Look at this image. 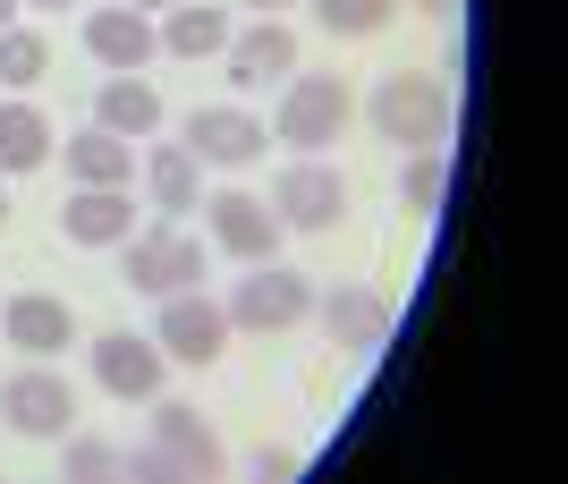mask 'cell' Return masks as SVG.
<instances>
[{"instance_id":"484cf974","label":"cell","mask_w":568,"mask_h":484,"mask_svg":"<svg viewBox=\"0 0 568 484\" xmlns=\"http://www.w3.org/2000/svg\"><path fill=\"white\" fill-rule=\"evenodd\" d=\"M407 9H425V18H450L458 0H407Z\"/></svg>"},{"instance_id":"ffe728a7","label":"cell","mask_w":568,"mask_h":484,"mask_svg":"<svg viewBox=\"0 0 568 484\" xmlns=\"http://www.w3.org/2000/svg\"><path fill=\"white\" fill-rule=\"evenodd\" d=\"M153 34H162V51H179V60H204V51L230 43V9H179V0H170Z\"/></svg>"},{"instance_id":"4316f807","label":"cell","mask_w":568,"mask_h":484,"mask_svg":"<svg viewBox=\"0 0 568 484\" xmlns=\"http://www.w3.org/2000/svg\"><path fill=\"white\" fill-rule=\"evenodd\" d=\"M119 9H144V18H153V9H170V0H119Z\"/></svg>"},{"instance_id":"6da1fadb","label":"cell","mask_w":568,"mask_h":484,"mask_svg":"<svg viewBox=\"0 0 568 484\" xmlns=\"http://www.w3.org/2000/svg\"><path fill=\"white\" fill-rule=\"evenodd\" d=\"M119 467L136 484H213L221 467H230V451H221V434L187 400H162V409H153V442H144V451H119Z\"/></svg>"},{"instance_id":"8fae6325","label":"cell","mask_w":568,"mask_h":484,"mask_svg":"<svg viewBox=\"0 0 568 484\" xmlns=\"http://www.w3.org/2000/svg\"><path fill=\"white\" fill-rule=\"evenodd\" d=\"M85 51H94L111 77H136L144 60L162 51V34H153L144 9H94V18H85Z\"/></svg>"},{"instance_id":"8992f818","label":"cell","mask_w":568,"mask_h":484,"mask_svg":"<svg viewBox=\"0 0 568 484\" xmlns=\"http://www.w3.org/2000/svg\"><path fill=\"white\" fill-rule=\"evenodd\" d=\"M348 111H356L348 77H288L281 120H272V128H281V145H306V153H323V145H339Z\"/></svg>"},{"instance_id":"e0dca14e","label":"cell","mask_w":568,"mask_h":484,"mask_svg":"<svg viewBox=\"0 0 568 484\" xmlns=\"http://www.w3.org/2000/svg\"><path fill=\"white\" fill-rule=\"evenodd\" d=\"M60 162H69L77 188H128L136 153H128V137H111V128H85V137H69V145H60Z\"/></svg>"},{"instance_id":"3957f363","label":"cell","mask_w":568,"mask_h":484,"mask_svg":"<svg viewBox=\"0 0 568 484\" xmlns=\"http://www.w3.org/2000/svg\"><path fill=\"white\" fill-rule=\"evenodd\" d=\"M128 246V290L144 298H179V290H204V239H187L179 221H153V230H136V239H119Z\"/></svg>"},{"instance_id":"7402d4cb","label":"cell","mask_w":568,"mask_h":484,"mask_svg":"<svg viewBox=\"0 0 568 484\" xmlns=\"http://www.w3.org/2000/svg\"><path fill=\"white\" fill-rule=\"evenodd\" d=\"M314 18H323V34L365 43V34H382V26L399 18V0H314Z\"/></svg>"},{"instance_id":"cb8c5ba5","label":"cell","mask_w":568,"mask_h":484,"mask_svg":"<svg viewBox=\"0 0 568 484\" xmlns=\"http://www.w3.org/2000/svg\"><path fill=\"white\" fill-rule=\"evenodd\" d=\"M399 188H407V213H442V204H450V162H442V153H416Z\"/></svg>"},{"instance_id":"ac0fdd59","label":"cell","mask_w":568,"mask_h":484,"mask_svg":"<svg viewBox=\"0 0 568 484\" xmlns=\"http://www.w3.org/2000/svg\"><path fill=\"white\" fill-rule=\"evenodd\" d=\"M94 128H111V137H153V128H162V94H153L144 77H111L94 94Z\"/></svg>"},{"instance_id":"52a82bcc","label":"cell","mask_w":568,"mask_h":484,"mask_svg":"<svg viewBox=\"0 0 568 484\" xmlns=\"http://www.w3.org/2000/svg\"><path fill=\"white\" fill-rule=\"evenodd\" d=\"M153 349H162V357H179V365H213L221 349H230V306H221V298H204V290L162 298Z\"/></svg>"},{"instance_id":"f546056e","label":"cell","mask_w":568,"mask_h":484,"mask_svg":"<svg viewBox=\"0 0 568 484\" xmlns=\"http://www.w3.org/2000/svg\"><path fill=\"white\" fill-rule=\"evenodd\" d=\"M9 18H18V0H0V26H9Z\"/></svg>"},{"instance_id":"d6986e66","label":"cell","mask_w":568,"mask_h":484,"mask_svg":"<svg viewBox=\"0 0 568 484\" xmlns=\"http://www.w3.org/2000/svg\"><path fill=\"white\" fill-rule=\"evenodd\" d=\"M51 162V120L34 102H0V170H43Z\"/></svg>"},{"instance_id":"5bb4252c","label":"cell","mask_w":568,"mask_h":484,"mask_svg":"<svg viewBox=\"0 0 568 484\" xmlns=\"http://www.w3.org/2000/svg\"><path fill=\"white\" fill-rule=\"evenodd\" d=\"M230 85H263V77H297V34L281 18H255L246 34H230Z\"/></svg>"},{"instance_id":"4dcf8cb0","label":"cell","mask_w":568,"mask_h":484,"mask_svg":"<svg viewBox=\"0 0 568 484\" xmlns=\"http://www.w3.org/2000/svg\"><path fill=\"white\" fill-rule=\"evenodd\" d=\"M0 221H9V195H0Z\"/></svg>"},{"instance_id":"4fadbf2b","label":"cell","mask_w":568,"mask_h":484,"mask_svg":"<svg viewBox=\"0 0 568 484\" xmlns=\"http://www.w3.org/2000/svg\"><path fill=\"white\" fill-rule=\"evenodd\" d=\"M0 332H9V349H26V357H60L77 340V315H69V298H43V290H26L0 306Z\"/></svg>"},{"instance_id":"2e32d148","label":"cell","mask_w":568,"mask_h":484,"mask_svg":"<svg viewBox=\"0 0 568 484\" xmlns=\"http://www.w3.org/2000/svg\"><path fill=\"white\" fill-rule=\"evenodd\" d=\"M314 315H323L332 349H382L390 340V306L374 290H332V298H314Z\"/></svg>"},{"instance_id":"7a4b0ae2","label":"cell","mask_w":568,"mask_h":484,"mask_svg":"<svg viewBox=\"0 0 568 484\" xmlns=\"http://www.w3.org/2000/svg\"><path fill=\"white\" fill-rule=\"evenodd\" d=\"M365 120H374V137H382V145H416V153H433L442 137H450L458 102H450V85H442V77L399 69V77H382V85H374Z\"/></svg>"},{"instance_id":"9a60e30c","label":"cell","mask_w":568,"mask_h":484,"mask_svg":"<svg viewBox=\"0 0 568 484\" xmlns=\"http://www.w3.org/2000/svg\"><path fill=\"white\" fill-rule=\"evenodd\" d=\"M128 188H77L69 204H60V239L69 246H119L128 239Z\"/></svg>"},{"instance_id":"83f0119b","label":"cell","mask_w":568,"mask_h":484,"mask_svg":"<svg viewBox=\"0 0 568 484\" xmlns=\"http://www.w3.org/2000/svg\"><path fill=\"white\" fill-rule=\"evenodd\" d=\"M26 9H77V0H26Z\"/></svg>"},{"instance_id":"30bf717a","label":"cell","mask_w":568,"mask_h":484,"mask_svg":"<svg viewBox=\"0 0 568 484\" xmlns=\"http://www.w3.org/2000/svg\"><path fill=\"white\" fill-rule=\"evenodd\" d=\"M94 383L111 391V400H153L162 391V349L136 332H102L94 340Z\"/></svg>"},{"instance_id":"7c38bea8","label":"cell","mask_w":568,"mask_h":484,"mask_svg":"<svg viewBox=\"0 0 568 484\" xmlns=\"http://www.w3.org/2000/svg\"><path fill=\"white\" fill-rule=\"evenodd\" d=\"M187 153H195V162H221V170L255 162V153H263V120H255V111H230V102L187 111Z\"/></svg>"},{"instance_id":"ba28073f","label":"cell","mask_w":568,"mask_h":484,"mask_svg":"<svg viewBox=\"0 0 568 484\" xmlns=\"http://www.w3.org/2000/svg\"><path fill=\"white\" fill-rule=\"evenodd\" d=\"M272 213H281V230H332V221L348 213V179L306 153V162H288L281 179H272Z\"/></svg>"},{"instance_id":"277c9868","label":"cell","mask_w":568,"mask_h":484,"mask_svg":"<svg viewBox=\"0 0 568 484\" xmlns=\"http://www.w3.org/2000/svg\"><path fill=\"white\" fill-rule=\"evenodd\" d=\"M0 416H9V434H26V442H69L77 391H69V374L51 357H34V365H18V374L0 383Z\"/></svg>"},{"instance_id":"44dd1931","label":"cell","mask_w":568,"mask_h":484,"mask_svg":"<svg viewBox=\"0 0 568 484\" xmlns=\"http://www.w3.org/2000/svg\"><path fill=\"white\" fill-rule=\"evenodd\" d=\"M144 188L162 213H195V153L187 145H153L144 153Z\"/></svg>"},{"instance_id":"f1b7e54d","label":"cell","mask_w":568,"mask_h":484,"mask_svg":"<svg viewBox=\"0 0 568 484\" xmlns=\"http://www.w3.org/2000/svg\"><path fill=\"white\" fill-rule=\"evenodd\" d=\"M237 9H288V0H237Z\"/></svg>"},{"instance_id":"9c48e42d","label":"cell","mask_w":568,"mask_h":484,"mask_svg":"<svg viewBox=\"0 0 568 484\" xmlns=\"http://www.w3.org/2000/svg\"><path fill=\"white\" fill-rule=\"evenodd\" d=\"M204 213H213V246H230L237 264H272V255H281V213H272L263 195L221 188Z\"/></svg>"},{"instance_id":"d4e9b609","label":"cell","mask_w":568,"mask_h":484,"mask_svg":"<svg viewBox=\"0 0 568 484\" xmlns=\"http://www.w3.org/2000/svg\"><path fill=\"white\" fill-rule=\"evenodd\" d=\"M60 467H69V484H102V476H119V451H111L102 434H69Z\"/></svg>"},{"instance_id":"5b68a950","label":"cell","mask_w":568,"mask_h":484,"mask_svg":"<svg viewBox=\"0 0 568 484\" xmlns=\"http://www.w3.org/2000/svg\"><path fill=\"white\" fill-rule=\"evenodd\" d=\"M314 315V281L288 272L281 255L272 264H246V281L230 290V332H288V323Z\"/></svg>"},{"instance_id":"603a6c76","label":"cell","mask_w":568,"mask_h":484,"mask_svg":"<svg viewBox=\"0 0 568 484\" xmlns=\"http://www.w3.org/2000/svg\"><path fill=\"white\" fill-rule=\"evenodd\" d=\"M51 69V43L34 26H0V85H34Z\"/></svg>"}]
</instances>
